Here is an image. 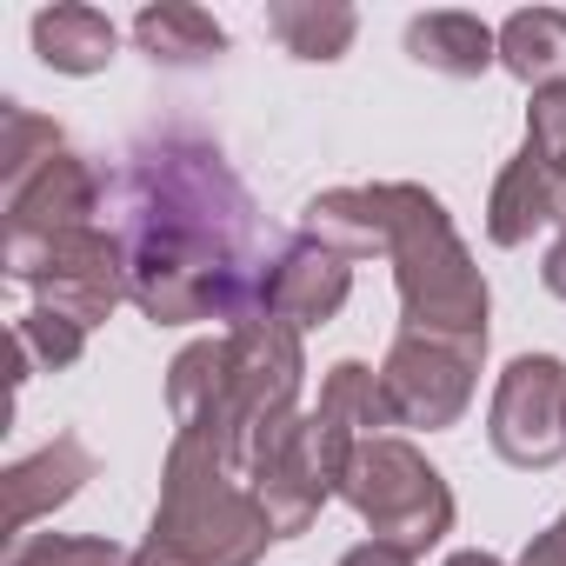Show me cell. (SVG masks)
<instances>
[{
    "label": "cell",
    "instance_id": "obj_1",
    "mask_svg": "<svg viewBox=\"0 0 566 566\" xmlns=\"http://www.w3.org/2000/svg\"><path fill=\"white\" fill-rule=\"evenodd\" d=\"M127 301L154 327L187 321H260L266 266L253 247V200L220 147L193 134H154L120 154L114 174Z\"/></svg>",
    "mask_w": 566,
    "mask_h": 566
},
{
    "label": "cell",
    "instance_id": "obj_2",
    "mask_svg": "<svg viewBox=\"0 0 566 566\" xmlns=\"http://www.w3.org/2000/svg\"><path fill=\"white\" fill-rule=\"evenodd\" d=\"M266 539L273 520L253 500L240 453L207 433H174L160 467V506L134 566H253Z\"/></svg>",
    "mask_w": 566,
    "mask_h": 566
},
{
    "label": "cell",
    "instance_id": "obj_3",
    "mask_svg": "<svg viewBox=\"0 0 566 566\" xmlns=\"http://www.w3.org/2000/svg\"><path fill=\"white\" fill-rule=\"evenodd\" d=\"M387 260H394V287H400V334H440V340H467L486 347V280L467 253V240L453 233V213L413 187V180H387Z\"/></svg>",
    "mask_w": 566,
    "mask_h": 566
},
{
    "label": "cell",
    "instance_id": "obj_4",
    "mask_svg": "<svg viewBox=\"0 0 566 566\" xmlns=\"http://www.w3.org/2000/svg\"><path fill=\"white\" fill-rule=\"evenodd\" d=\"M340 500L374 526V539H387V546H400V553H413V559H420L433 539H447V526H453V493H447V480L427 467L420 447H407V440H394V433L354 447V467H347V480H340Z\"/></svg>",
    "mask_w": 566,
    "mask_h": 566
},
{
    "label": "cell",
    "instance_id": "obj_5",
    "mask_svg": "<svg viewBox=\"0 0 566 566\" xmlns=\"http://www.w3.org/2000/svg\"><path fill=\"white\" fill-rule=\"evenodd\" d=\"M0 260L21 287L41 294V307L81 321L87 334L127 301V260H120V233L101 227H67V233H8Z\"/></svg>",
    "mask_w": 566,
    "mask_h": 566
},
{
    "label": "cell",
    "instance_id": "obj_6",
    "mask_svg": "<svg viewBox=\"0 0 566 566\" xmlns=\"http://www.w3.org/2000/svg\"><path fill=\"white\" fill-rule=\"evenodd\" d=\"M486 440L506 467L546 473L566 453V360L553 354H520L486 407Z\"/></svg>",
    "mask_w": 566,
    "mask_h": 566
},
{
    "label": "cell",
    "instance_id": "obj_7",
    "mask_svg": "<svg viewBox=\"0 0 566 566\" xmlns=\"http://www.w3.org/2000/svg\"><path fill=\"white\" fill-rule=\"evenodd\" d=\"M480 354L486 347H467V340H440V334H400L387 367H380V387H387V407H394V427H460L467 400H473V374H480Z\"/></svg>",
    "mask_w": 566,
    "mask_h": 566
},
{
    "label": "cell",
    "instance_id": "obj_8",
    "mask_svg": "<svg viewBox=\"0 0 566 566\" xmlns=\"http://www.w3.org/2000/svg\"><path fill=\"white\" fill-rule=\"evenodd\" d=\"M347 294H354V260L334 253V247H321L314 233H301V240H287V247L273 253L260 307L301 334V327H327L347 307Z\"/></svg>",
    "mask_w": 566,
    "mask_h": 566
},
{
    "label": "cell",
    "instance_id": "obj_9",
    "mask_svg": "<svg viewBox=\"0 0 566 566\" xmlns=\"http://www.w3.org/2000/svg\"><path fill=\"white\" fill-rule=\"evenodd\" d=\"M107 180L94 174V160H81L74 147H61L41 174H28L8 193V233H67V227H94Z\"/></svg>",
    "mask_w": 566,
    "mask_h": 566
},
{
    "label": "cell",
    "instance_id": "obj_10",
    "mask_svg": "<svg viewBox=\"0 0 566 566\" xmlns=\"http://www.w3.org/2000/svg\"><path fill=\"white\" fill-rule=\"evenodd\" d=\"M87 480H94V453L74 433H54L41 453L14 460L0 473V493H8V539H28V526L48 520L54 506H67Z\"/></svg>",
    "mask_w": 566,
    "mask_h": 566
},
{
    "label": "cell",
    "instance_id": "obj_11",
    "mask_svg": "<svg viewBox=\"0 0 566 566\" xmlns=\"http://www.w3.org/2000/svg\"><path fill=\"white\" fill-rule=\"evenodd\" d=\"M407 61H420L427 74H447V81H480L500 61V28H486L480 14H460V8L413 14L407 21Z\"/></svg>",
    "mask_w": 566,
    "mask_h": 566
},
{
    "label": "cell",
    "instance_id": "obj_12",
    "mask_svg": "<svg viewBox=\"0 0 566 566\" xmlns=\"http://www.w3.org/2000/svg\"><path fill=\"white\" fill-rule=\"evenodd\" d=\"M546 220H559L553 174H546V167L520 147V154L500 167L493 193H486V240H493V247H526Z\"/></svg>",
    "mask_w": 566,
    "mask_h": 566
},
{
    "label": "cell",
    "instance_id": "obj_13",
    "mask_svg": "<svg viewBox=\"0 0 566 566\" xmlns=\"http://www.w3.org/2000/svg\"><path fill=\"white\" fill-rule=\"evenodd\" d=\"M120 48V28L101 14V8H81V0H61V8H41L34 14V54L54 67V74H101Z\"/></svg>",
    "mask_w": 566,
    "mask_h": 566
},
{
    "label": "cell",
    "instance_id": "obj_14",
    "mask_svg": "<svg viewBox=\"0 0 566 566\" xmlns=\"http://www.w3.org/2000/svg\"><path fill=\"white\" fill-rule=\"evenodd\" d=\"M134 41L154 67H207L227 54V28L207 8H187V0H160V8L134 14Z\"/></svg>",
    "mask_w": 566,
    "mask_h": 566
},
{
    "label": "cell",
    "instance_id": "obj_15",
    "mask_svg": "<svg viewBox=\"0 0 566 566\" xmlns=\"http://www.w3.org/2000/svg\"><path fill=\"white\" fill-rule=\"evenodd\" d=\"M266 34L294 61H340L360 34V14L340 0H280V8H266Z\"/></svg>",
    "mask_w": 566,
    "mask_h": 566
},
{
    "label": "cell",
    "instance_id": "obj_16",
    "mask_svg": "<svg viewBox=\"0 0 566 566\" xmlns=\"http://www.w3.org/2000/svg\"><path fill=\"white\" fill-rule=\"evenodd\" d=\"M500 67L526 87L566 81V14L559 8H520L500 28Z\"/></svg>",
    "mask_w": 566,
    "mask_h": 566
},
{
    "label": "cell",
    "instance_id": "obj_17",
    "mask_svg": "<svg viewBox=\"0 0 566 566\" xmlns=\"http://www.w3.org/2000/svg\"><path fill=\"white\" fill-rule=\"evenodd\" d=\"M81 347H87V327H81V321H67V314H54V307L21 314V321H14V340H8V354H14V387H21L28 374H61V367H74Z\"/></svg>",
    "mask_w": 566,
    "mask_h": 566
},
{
    "label": "cell",
    "instance_id": "obj_18",
    "mask_svg": "<svg viewBox=\"0 0 566 566\" xmlns=\"http://www.w3.org/2000/svg\"><path fill=\"white\" fill-rule=\"evenodd\" d=\"M321 413H334V420H340V427H354L360 440H380V427H394L387 387H380V374H374V367H360V360L327 367V380H321Z\"/></svg>",
    "mask_w": 566,
    "mask_h": 566
},
{
    "label": "cell",
    "instance_id": "obj_19",
    "mask_svg": "<svg viewBox=\"0 0 566 566\" xmlns=\"http://www.w3.org/2000/svg\"><path fill=\"white\" fill-rule=\"evenodd\" d=\"M67 147V134L54 127V120H41V114H28V107H0V187H21L28 174H41L54 154Z\"/></svg>",
    "mask_w": 566,
    "mask_h": 566
},
{
    "label": "cell",
    "instance_id": "obj_20",
    "mask_svg": "<svg viewBox=\"0 0 566 566\" xmlns=\"http://www.w3.org/2000/svg\"><path fill=\"white\" fill-rule=\"evenodd\" d=\"M8 566H134L127 546L114 539H74V533H28L14 539Z\"/></svg>",
    "mask_w": 566,
    "mask_h": 566
},
{
    "label": "cell",
    "instance_id": "obj_21",
    "mask_svg": "<svg viewBox=\"0 0 566 566\" xmlns=\"http://www.w3.org/2000/svg\"><path fill=\"white\" fill-rule=\"evenodd\" d=\"M526 154H533L553 180H566V81L533 87V107H526Z\"/></svg>",
    "mask_w": 566,
    "mask_h": 566
},
{
    "label": "cell",
    "instance_id": "obj_22",
    "mask_svg": "<svg viewBox=\"0 0 566 566\" xmlns=\"http://www.w3.org/2000/svg\"><path fill=\"white\" fill-rule=\"evenodd\" d=\"M520 566H566V513L546 533H533V546L520 553Z\"/></svg>",
    "mask_w": 566,
    "mask_h": 566
},
{
    "label": "cell",
    "instance_id": "obj_23",
    "mask_svg": "<svg viewBox=\"0 0 566 566\" xmlns=\"http://www.w3.org/2000/svg\"><path fill=\"white\" fill-rule=\"evenodd\" d=\"M340 566H413V553H400V546H387V539H360Z\"/></svg>",
    "mask_w": 566,
    "mask_h": 566
},
{
    "label": "cell",
    "instance_id": "obj_24",
    "mask_svg": "<svg viewBox=\"0 0 566 566\" xmlns=\"http://www.w3.org/2000/svg\"><path fill=\"white\" fill-rule=\"evenodd\" d=\"M539 280H546V287H553V294L566 301V233H559V240L546 247V266H539Z\"/></svg>",
    "mask_w": 566,
    "mask_h": 566
},
{
    "label": "cell",
    "instance_id": "obj_25",
    "mask_svg": "<svg viewBox=\"0 0 566 566\" xmlns=\"http://www.w3.org/2000/svg\"><path fill=\"white\" fill-rule=\"evenodd\" d=\"M447 566H506V559H493V553H480V546H473V553H453Z\"/></svg>",
    "mask_w": 566,
    "mask_h": 566
}]
</instances>
